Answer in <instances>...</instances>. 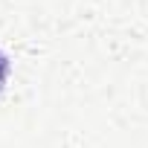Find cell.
Wrapping results in <instances>:
<instances>
[{
    "label": "cell",
    "instance_id": "1",
    "mask_svg": "<svg viewBox=\"0 0 148 148\" xmlns=\"http://www.w3.org/2000/svg\"><path fill=\"white\" fill-rule=\"evenodd\" d=\"M9 70H12V61H9V55L0 49V93H3V87H6V79H9Z\"/></svg>",
    "mask_w": 148,
    "mask_h": 148
}]
</instances>
